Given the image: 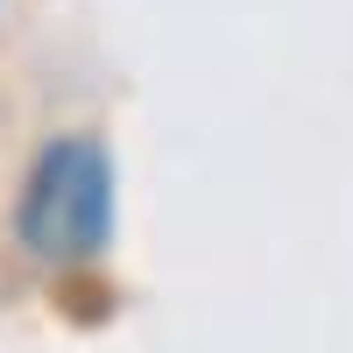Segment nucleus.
<instances>
[{
    "label": "nucleus",
    "mask_w": 353,
    "mask_h": 353,
    "mask_svg": "<svg viewBox=\"0 0 353 353\" xmlns=\"http://www.w3.org/2000/svg\"><path fill=\"white\" fill-rule=\"evenodd\" d=\"M113 233V170L99 141H57L43 149L36 176L21 191V248L50 261V269H78V261H99Z\"/></svg>",
    "instance_id": "nucleus-1"
}]
</instances>
